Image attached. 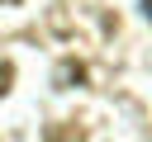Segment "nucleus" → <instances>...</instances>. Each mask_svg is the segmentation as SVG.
<instances>
[{
    "instance_id": "nucleus-1",
    "label": "nucleus",
    "mask_w": 152,
    "mask_h": 142,
    "mask_svg": "<svg viewBox=\"0 0 152 142\" xmlns=\"http://www.w3.org/2000/svg\"><path fill=\"white\" fill-rule=\"evenodd\" d=\"M52 80H57L62 90H71V85H81V80H86V66H81L76 57H66V62L57 66V76H52Z\"/></svg>"
},
{
    "instance_id": "nucleus-4",
    "label": "nucleus",
    "mask_w": 152,
    "mask_h": 142,
    "mask_svg": "<svg viewBox=\"0 0 152 142\" xmlns=\"http://www.w3.org/2000/svg\"><path fill=\"white\" fill-rule=\"evenodd\" d=\"M142 14H147V19H152V0H142Z\"/></svg>"
},
{
    "instance_id": "nucleus-5",
    "label": "nucleus",
    "mask_w": 152,
    "mask_h": 142,
    "mask_svg": "<svg viewBox=\"0 0 152 142\" xmlns=\"http://www.w3.org/2000/svg\"><path fill=\"white\" fill-rule=\"evenodd\" d=\"M0 5H19V0H0Z\"/></svg>"
},
{
    "instance_id": "nucleus-2",
    "label": "nucleus",
    "mask_w": 152,
    "mask_h": 142,
    "mask_svg": "<svg viewBox=\"0 0 152 142\" xmlns=\"http://www.w3.org/2000/svg\"><path fill=\"white\" fill-rule=\"evenodd\" d=\"M48 137H52V142H86L81 128H48Z\"/></svg>"
},
{
    "instance_id": "nucleus-3",
    "label": "nucleus",
    "mask_w": 152,
    "mask_h": 142,
    "mask_svg": "<svg viewBox=\"0 0 152 142\" xmlns=\"http://www.w3.org/2000/svg\"><path fill=\"white\" fill-rule=\"evenodd\" d=\"M14 85V62H0V95H10Z\"/></svg>"
}]
</instances>
